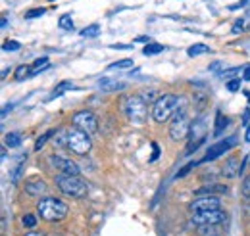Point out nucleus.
Wrapping results in <instances>:
<instances>
[{"mask_svg": "<svg viewBox=\"0 0 250 236\" xmlns=\"http://www.w3.org/2000/svg\"><path fill=\"white\" fill-rule=\"evenodd\" d=\"M218 123H219V125H218V129H216V135H219V133H221V129H223V125L227 127V123H229V119H227V118L223 119V118H221V116H219V118H218Z\"/></svg>", "mask_w": 250, "mask_h": 236, "instance_id": "nucleus-33", "label": "nucleus"}, {"mask_svg": "<svg viewBox=\"0 0 250 236\" xmlns=\"http://www.w3.org/2000/svg\"><path fill=\"white\" fill-rule=\"evenodd\" d=\"M71 123H73V127H77V129H81V131H85L89 135H93V133L98 131V119L89 110H81V112L73 114Z\"/></svg>", "mask_w": 250, "mask_h": 236, "instance_id": "nucleus-6", "label": "nucleus"}, {"mask_svg": "<svg viewBox=\"0 0 250 236\" xmlns=\"http://www.w3.org/2000/svg\"><path fill=\"white\" fill-rule=\"evenodd\" d=\"M12 108H14V104L4 106V110H2V118H6V116H8V112H12Z\"/></svg>", "mask_w": 250, "mask_h": 236, "instance_id": "nucleus-37", "label": "nucleus"}, {"mask_svg": "<svg viewBox=\"0 0 250 236\" xmlns=\"http://www.w3.org/2000/svg\"><path fill=\"white\" fill-rule=\"evenodd\" d=\"M239 89H241V81H239V79L227 83V90H229V92H237Z\"/></svg>", "mask_w": 250, "mask_h": 236, "instance_id": "nucleus-32", "label": "nucleus"}, {"mask_svg": "<svg viewBox=\"0 0 250 236\" xmlns=\"http://www.w3.org/2000/svg\"><path fill=\"white\" fill-rule=\"evenodd\" d=\"M188 209L192 213H202V211H212V209H221V200L219 196H212V194H204V196H196Z\"/></svg>", "mask_w": 250, "mask_h": 236, "instance_id": "nucleus-9", "label": "nucleus"}, {"mask_svg": "<svg viewBox=\"0 0 250 236\" xmlns=\"http://www.w3.org/2000/svg\"><path fill=\"white\" fill-rule=\"evenodd\" d=\"M250 0H243V2H239V4H233L231 6V10H239V8H245V6H249Z\"/></svg>", "mask_w": 250, "mask_h": 236, "instance_id": "nucleus-34", "label": "nucleus"}, {"mask_svg": "<svg viewBox=\"0 0 250 236\" xmlns=\"http://www.w3.org/2000/svg\"><path fill=\"white\" fill-rule=\"evenodd\" d=\"M245 81H250V67H245V75H243Z\"/></svg>", "mask_w": 250, "mask_h": 236, "instance_id": "nucleus-39", "label": "nucleus"}, {"mask_svg": "<svg viewBox=\"0 0 250 236\" xmlns=\"http://www.w3.org/2000/svg\"><path fill=\"white\" fill-rule=\"evenodd\" d=\"M160 52H164V46H162V44H156V42L146 44L145 50H143L145 56H154V54H160Z\"/></svg>", "mask_w": 250, "mask_h": 236, "instance_id": "nucleus-20", "label": "nucleus"}, {"mask_svg": "<svg viewBox=\"0 0 250 236\" xmlns=\"http://www.w3.org/2000/svg\"><path fill=\"white\" fill-rule=\"evenodd\" d=\"M25 192L29 194V196H42L44 192H46V182L44 180H31V182H27L25 184Z\"/></svg>", "mask_w": 250, "mask_h": 236, "instance_id": "nucleus-13", "label": "nucleus"}, {"mask_svg": "<svg viewBox=\"0 0 250 236\" xmlns=\"http://www.w3.org/2000/svg\"><path fill=\"white\" fill-rule=\"evenodd\" d=\"M247 14H249V16H250V10H249V12H247Z\"/></svg>", "mask_w": 250, "mask_h": 236, "instance_id": "nucleus-42", "label": "nucleus"}, {"mask_svg": "<svg viewBox=\"0 0 250 236\" xmlns=\"http://www.w3.org/2000/svg\"><path fill=\"white\" fill-rule=\"evenodd\" d=\"M218 229L216 225H204V227H198V235L200 236H218Z\"/></svg>", "mask_w": 250, "mask_h": 236, "instance_id": "nucleus-21", "label": "nucleus"}, {"mask_svg": "<svg viewBox=\"0 0 250 236\" xmlns=\"http://www.w3.org/2000/svg\"><path fill=\"white\" fill-rule=\"evenodd\" d=\"M179 108V96L175 94H164L158 96L156 102L152 104V118L156 123H166Z\"/></svg>", "mask_w": 250, "mask_h": 236, "instance_id": "nucleus-5", "label": "nucleus"}, {"mask_svg": "<svg viewBox=\"0 0 250 236\" xmlns=\"http://www.w3.org/2000/svg\"><path fill=\"white\" fill-rule=\"evenodd\" d=\"M210 69H212V71H216V69H219V63H214V65H210Z\"/></svg>", "mask_w": 250, "mask_h": 236, "instance_id": "nucleus-41", "label": "nucleus"}, {"mask_svg": "<svg viewBox=\"0 0 250 236\" xmlns=\"http://www.w3.org/2000/svg\"><path fill=\"white\" fill-rule=\"evenodd\" d=\"M245 140H247V142H250V127H249V129H247V135H245Z\"/></svg>", "mask_w": 250, "mask_h": 236, "instance_id": "nucleus-40", "label": "nucleus"}, {"mask_svg": "<svg viewBox=\"0 0 250 236\" xmlns=\"http://www.w3.org/2000/svg\"><path fill=\"white\" fill-rule=\"evenodd\" d=\"M27 77H31V67L20 65V67L16 69V79H18V81H23V79H27Z\"/></svg>", "mask_w": 250, "mask_h": 236, "instance_id": "nucleus-22", "label": "nucleus"}, {"mask_svg": "<svg viewBox=\"0 0 250 236\" xmlns=\"http://www.w3.org/2000/svg\"><path fill=\"white\" fill-rule=\"evenodd\" d=\"M58 27H60V29H63V31H73V29H75L71 16H62V18L58 20Z\"/></svg>", "mask_w": 250, "mask_h": 236, "instance_id": "nucleus-19", "label": "nucleus"}, {"mask_svg": "<svg viewBox=\"0 0 250 236\" xmlns=\"http://www.w3.org/2000/svg\"><path fill=\"white\" fill-rule=\"evenodd\" d=\"M241 192H243V196L250 200V177H245L243 180V186H241Z\"/></svg>", "mask_w": 250, "mask_h": 236, "instance_id": "nucleus-30", "label": "nucleus"}, {"mask_svg": "<svg viewBox=\"0 0 250 236\" xmlns=\"http://www.w3.org/2000/svg\"><path fill=\"white\" fill-rule=\"evenodd\" d=\"M206 52H210V46H206V44H192V46L187 50V54L190 56V58L200 56V54H206Z\"/></svg>", "mask_w": 250, "mask_h": 236, "instance_id": "nucleus-18", "label": "nucleus"}, {"mask_svg": "<svg viewBox=\"0 0 250 236\" xmlns=\"http://www.w3.org/2000/svg\"><path fill=\"white\" fill-rule=\"evenodd\" d=\"M124 114L135 125H143L148 118V102L143 96H127L124 98Z\"/></svg>", "mask_w": 250, "mask_h": 236, "instance_id": "nucleus-4", "label": "nucleus"}, {"mask_svg": "<svg viewBox=\"0 0 250 236\" xmlns=\"http://www.w3.org/2000/svg\"><path fill=\"white\" fill-rule=\"evenodd\" d=\"M2 48L8 50V52H16V50H20V42L18 40H6Z\"/></svg>", "mask_w": 250, "mask_h": 236, "instance_id": "nucleus-28", "label": "nucleus"}, {"mask_svg": "<svg viewBox=\"0 0 250 236\" xmlns=\"http://www.w3.org/2000/svg\"><path fill=\"white\" fill-rule=\"evenodd\" d=\"M69 89H73V85H71L69 81H62V83H60V85L54 89V94L50 96V100H52V98H56V96H62L63 90H69Z\"/></svg>", "mask_w": 250, "mask_h": 236, "instance_id": "nucleus-23", "label": "nucleus"}, {"mask_svg": "<svg viewBox=\"0 0 250 236\" xmlns=\"http://www.w3.org/2000/svg\"><path fill=\"white\" fill-rule=\"evenodd\" d=\"M25 236H46V235H42L39 231H29V233H25Z\"/></svg>", "mask_w": 250, "mask_h": 236, "instance_id": "nucleus-38", "label": "nucleus"}, {"mask_svg": "<svg viewBox=\"0 0 250 236\" xmlns=\"http://www.w3.org/2000/svg\"><path fill=\"white\" fill-rule=\"evenodd\" d=\"M98 87L104 90V92H114V90H124L127 85H125V83H118V81H112V79H108V77H104V79H100V81H98Z\"/></svg>", "mask_w": 250, "mask_h": 236, "instance_id": "nucleus-15", "label": "nucleus"}, {"mask_svg": "<svg viewBox=\"0 0 250 236\" xmlns=\"http://www.w3.org/2000/svg\"><path fill=\"white\" fill-rule=\"evenodd\" d=\"M48 65H50L48 58H39L31 65V77L33 75H37V73H41V71H44V69H48Z\"/></svg>", "mask_w": 250, "mask_h": 236, "instance_id": "nucleus-16", "label": "nucleus"}, {"mask_svg": "<svg viewBox=\"0 0 250 236\" xmlns=\"http://www.w3.org/2000/svg\"><path fill=\"white\" fill-rule=\"evenodd\" d=\"M98 31H100V25L93 23V25H89V27H85V29L81 31V35H83V37H87V39H93V37L98 35Z\"/></svg>", "mask_w": 250, "mask_h": 236, "instance_id": "nucleus-25", "label": "nucleus"}, {"mask_svg": "<svg viewBox=\"0 0 250 236\" xmlns=\"http://www.w3.org/2000/svg\"><path fill=\"white\" fill-rule=\"evenodd\" d=\"M44 12H46L44 8H37V10H29V12L25 14V18H27V20H33V18H39V16H42Z\"/></svg>", "mask_w": 250, "mask_h": 236, "instance_id": "nucleus-31", "label": "nucleus"}, {"mask_svg": "<svg viewBox=\"0 0 250 236\" xmlns=\"http://www.w3.org/2000/svg\"><path fill=\"white\" fill-rule=\"evenodd\" d=\"M91 135L77 129V127H71V129H65V148L71 150L73 154L77 156H87L91 152Z\"/></svg>", "mask_w": 250, "mask_h": 236, "instance_id": "nucleus-2", "label": "nucleus"}, {"mask_svg": "<svg viewBox=\"0 0 250 236\" xmlns=\"http://www.w3.org/2000/svg\"><path fill=\"white\" fill-rule=\"evenodd\" d=\"M221 173H223V177H227V178H235L237 175H241V161H239L237 157H229V159L223 163Z\"/></svg>", "mask_w": 250, "mask_h": 236, "instance_id": "nucleus-12", "label": "nucleus"}, {"mask_svg": "<svg viewBox=\"0 0 250 236\" xmlns=\"http://www.w3.org/2000/svg\"><path fill=\"white\" fill-rule=\"evenodd\" d=\"M235 73H239V67H235V69H227V71H223V73H221V77H231V75H235Z\"/></svg>", "mask_w": 250, "mask_h": 236, "instance_id": "nucleus-35", "label": "nucleus"}, {"mask_svg": "<svg viewBox=\"0 0 250 236\" xmlns=\"http://www.w3.org/2000/svg\"><path fill=\"white\" fill-rule=\"evenodd\" d=\"M133 65V59H120V61H116V63H110L108 65V69H127V67H131Z\"/></svg>", "mask_w": 250, "mask_h": 236, "instance_id": "nucleus-24", "label": "nucleus"}, {"mask_svg": "<svg viewBox=\"0 0 250 236\" xmlns=\"http://www.w3.org/2000/svg\"><path fill=\"white\" fill-rule=\"evenodd\" d=\"M225 192H227V186H225V184H212V186H202V188H198L194 194H196V196H204V194L218 196V194H225Z\"/></svg>", "mask_w": 250, "mask_h": 236, "instance_id": "nucleus-14", "label": "nucleus"}, {"mask_svg": "<svg viewBox=\"0 0 250 236\" xmlns=\"http://www.w3.org/2000/svg\"><path fill=\"white\" fill-rule=\"evenodd\" d=\"M37 213L41 215V219L54 223V221H62L67 215V206L56 198H42L37 202Z\"/></svg>", "mask_w": 250, "mask_h": 236, "instance_id": "nucleus-3", "label": "nucleus"}, {"mask_svg": "<svg viewBox=\"0 0 250 236\" xmlns=\"http://www.w3.org/2000/svg\"><path fill=\"white\" fill-rule=\"evenodd\" d=\"M21 223H23V227H27V229H33V227L37 225V217H35L33 213H27V215H23Z\"/></svg>", "mask_w": 250, "mask_h": 236, "instance_id": "nucleus-27", "label": "nucleus"}, {"mask_svg": "<svg viewBox=\"0 0 250 236\" xmlns=\"http://www.w3.org/2000/svg\"><path fill=\"white\" fill-rule=\"evenodd\" d=\"M25 157H27V156H25ZM25 157H23V159H25ZM23 159H21V161L16 165V169H14V173H12V182H18V180H20L21 169H23Z\"/></svg>", "mask_w": 250, "mask_h": 236, "instance_id": "nucleus-29", "label": "nucleus"}, {"mask_svg": "<svg viewBox=\"0 0 250 236\" xmlns=\"http://www.w3.org/2000/svg\"><path fill=\"white\" fill-rule=\"evenodd\" d=\"M56 186L60 188V192L71 198H85L89 192V184L79 177V175H58L54 178Z\"/></svg>", "mask_w": 250, "mask_h": 236, "instance_id": "nucleus-1", "label": "nucleus"}, {"mask_svg": "<svg viewBox=\"0 0 250 236\" xmlns=\"http://www.w3.org/2000/svg\"><path fill=\"white\" fill-rule=\"evenodd\" d=\"M6 146L8 148H18L21 146V135L20 133H10V135H6Z\"/></svg>", "mask_w": 250, "mask_h": 236, "instance_id": "nucleus-17", "label": "nucleus"}, {"mask_svg": "<svg viewBox=\"0 0 250 236\" xmlns=\"http://www.w3.org/2000/svg\"><path fill=\"white\" fill-rule=\"evenodd\" d=\"M237 144V137H229V138H225V140H219L216 142L214 146L208 148V152H206V156L202 157V161H212V159H218L221 154H225V152H229L231 148Z\"/></svg>", "mask_w": 250, "mask_h": 236, "instance_id": "nucleus-10", "label": "nucleus"}, {"mask_svg": "<svg viewBox=\"0 0 250 236\" xmlns=\"http://www.w3.org/2000/svg\"><path fill=\"white\" fill-rule=\"evenodd\" d=\"M112 48H116V50H129L133 46L131 44H112Z\"/></svg>", "mask_w": 250, "mask_h": 236, "instance_id": "nucleus-36", "label": "nucleus"}, {"mask_svg": "<svg viewBox=\"0 0 250 236\" xmlns=\"http://www.w3.org/2000/svg\"><path fill=\"white\" fill-rule=\"evenodd\" d=\"M48 161H50V165L54 169H58L63 175H79L81 173V169H79V165L75 161H71L67 157H62V156H50Z\"/></svg>", "mask_w": 250, "mask_h": 236, "instance_id": "nucleus-11", "label": "nucleus"}, {"mask_svg": "<svg viewBox=\"0 0 250 236\" xmlns=\"http://www.w3.org/2000/svg\"><path fill=\"white\" fill-rule=\"evenodd\" d=\"M188 131H190V123H188L187 112L183 110L181 114H177V116L173 118V123H171V127H169V137H171L173 140H185Z\"/></svg>", "mask_w": 250, "mask_h": 236, "instance_id": "nucleus-8", "label": "nucleus"}, {"mask_svg": "<svg viewBox=\"0 0 250 236\" xmlns=\"http://www.w3.org/2000/svg\"><path fill=\"white\" fill-rule=\"evenodd\" d=\"M227 219V213L221 209H212V211H202V213H194L190 217V223L196 227H204V225H219Z\"/></svg>", "mask_w": 250, "mask_h": 236, "instance_id": "nucleus-7", "label": "nucleus"}, {"mask_svg": "<svg viewBox=\"0 0 250 236\" xmlns=\"http://www.w3.org/2000/svg\"><path fill=\"white\" fill-rule=\"evenodd\" d=\"M52 135H56V131H48L46 135H42V137H41V138H39V140L35 142V150H41V148L46 144V140H48V138H50Z\"/></svg>", "mask_w": 250, "mask_h": 236, "instance_id": "nucleus-26", "label": "nucleus"}]
</instances>
